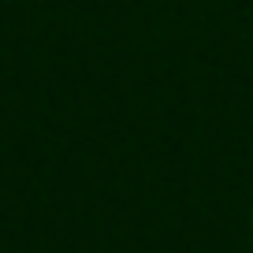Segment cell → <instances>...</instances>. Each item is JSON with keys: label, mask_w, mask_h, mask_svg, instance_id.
Listing matches in <instances>:
<instances>
[]
</instances>
